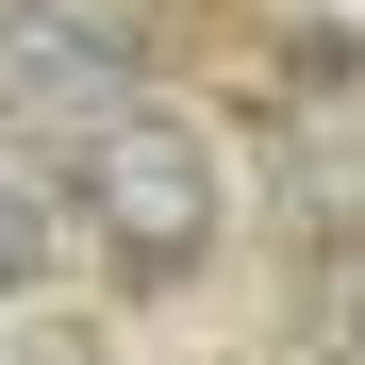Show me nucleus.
Instances as JSON below:
<instances>
[{
  "label": "nucleus",
  "mask_w": 365,
  "mask_h": 365,
  "mask_svg": "<svg viewBox=\"0 0 365 365\" xmlns=\"http://www.w3.org/2000/svg\"><path fill=\"white\" fill-rule=\"evenodd\" d=\"M67 200L100 216V250L133 282H182L216 250V150L182 133V116H150V100H116L100 133H67Z\"/></svg>",
  "instance_id": "obj_1"
},
{
  "label": "nucleus",
  "mask_w": 365,
  "mask_h": 365,
  "mask_svg": "<svg viewBox=\"0 0 365 365\" xmlns=\"http://www.w3.org/2000/svg\"><path fill=\"white\" fill-rule=\"evenodd\" d=\"M116 100H150V50L116 0H0V116L17 133H100Z\"/></svg>",
  "instance_id": "obj_2"
},
{
  "label": "nucleus",
  "mask_w": 365,
  "mask_h": 365,
  "mask_svg": "<svg viewBox=\"0 0 365 365\" xmlns=\"http://www.w3.org/2000/svg\"><path fill=\"white\" fill-rule=\"evenodd\" d=\"M34 266H50V182L0 166V282H34Z\"/></svg>",
  "instance_id": "obj_3"
},
{
  "label": "nucleus",
  "mask_w": 365,
  "mask_h": 365,
  "mask_svg": "<svg viewBox=\"0 0 365 365\" xmlns=\"http://www.w3.org/2000/svg\"><path fill=\"white\" fill-rule=\"evenodd\" d=\"M0 365H17V349H0Z\"/></svg>",
  "instance_id": "obj_4"
}]
</instances>
